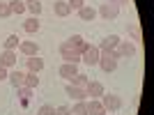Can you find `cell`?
I'll use <instances>...</instances> for the list:
<instances>
[{
	"instance_id": "obj_1",
	"label": "cell",
	"mask_w": 154,
	"mask_h": 115,
	"mask_svg": "<svg viewBox=\"0 0 154 115\" xmlns=\"http://www.w3.org/2000/svg\"><path fill=\"white\" fill-rule=\"evenodd\" d=\"M117 60H120V55H117L115 48H113V51H101V53H99V62H97V64L108 74V71H115L117 69Z\"/></svg>"
},
{
	"instance_id": "obj_2",
	"label": "cell",
	"mask_w": 154,
	"mask_h": 115,
	"mask_svg": "<svg viewBox=\"0 0 154 115\" xmlns=\"http://www.w3.org/2000/svg\"><path fill=\"white\" fill-rule=\"evenodd\" d=\"M60 55H62L64 62H71V64H78V62H81V53H78L69 42H62V44H60Z\"/></svg>"
},
{
	"instance_id": "obj_3",
	"label": "cell",
	"mask_w": 154,
	"mask_h": 115,
	"mask_svg": "<svg viewBox=\"0 0 154 115\" xmlns=\"http://www.w3.org/2000/svg\"><path fill=\"white\" fill-rule=\"evenodd\" d=\"M99 101H101V106L106 108V113H108V110H110V113H115V110L122 108V99H120L117 95H106V92H103Z\"/></svg>"
},
{
	"instance_id": "obj_4",
	"label": "cell",
	"mask_w": 154,
	"mask_h": 115,
	"mask_svg": "<svg viewBox=\"0 0 154 115\" xmlns=\"http://www.w3.org/2000/svg\"><path fill=\"white\" fill-rule=\"evenodd\" d=\"M99 48H97V46H92V44H88L83 48V53H81V60H83L85 64H88V67H94L97 62H99Z\"/></svg>"
},
{
	"instance_id": "obj_5",
	"label": "cell",
	"mask_w": 154,
	"mask_h": 115,
	"mask_svg": "<svg viewBox=\"0 0 154 115\" xmlns=\"http://www.w3.org/2000/svg\"><path fill=\"white\" fill-rule=\"evenodd\" d=\"M117 55L120 58H134L136 53H138V46L134 44V42H129V39H120V44H117Z\"/></svg>"
},
{
	"instance_id": "obj_6",
	"label": "cell",
	"mask_w": 154,
	"mask_h": 115,
	"mask_svg": "<svg viewBox=\"0 0 154 115\" xmlns=\"http://www.w3.org/2000/svg\"><path fill=\"white\" fill-rule=\"evenodd\" d=\"M97 14H99L103 21H115L117 16H120V7L110 5V2H103V5L97 9Z\"/></svg>"
},
{
	"instance_id": "obj_7",
	"label": "cell",
	"mask_w": 154,
	"mask_h": 115,
	"mask_svg": "<svg viewBox=\"0 0 154 115\" xmlns=\"http://www.w3.org/2000/svg\"><path fill=\"white\" fill-rule=\"evenodd\" d=\"M64 95H69L74 101H85V99H88V92H85L83 88H76V85H71V83L64 85Z\"/></svg>"
},
{
	"instance_id": "obj_8",
	"label": "cell",
	"mask_w": 154,
	"mask_h": 115,
	"mask_svg": "<svg viewBox=\"0 0 154 115\" xmlns=\"http://www.w3.org/2000/svg\"><path fill=\"white\" fill-rule=\"evenodd\" d=\"M0 67H5V69H14L16 67V51H2L0 53Z\"/></svg>"
},
{
	"instance_id": "obj_9",
	"label": "cell",
	"mask_w": 154,
	"mask_h": 115,
	"mask_svg": "<svg viewBox=\"0 0 154 115\" xmlns=\"http://www.w3.org/2000/svg\"><path fill=\"white\" fill-rule=\"evenodd\" d=\"M117 44H120V37L117 35H106V37L99 42V51H113V48H117Z\"/></svg>"
},
{
	"instance_id": "obj_10",
	"label": "cell",
	"mask_w": 154,
	"mask_h": 115,
	"mask_svg": "<svg viewBox=\"0 0 154 115\" xmlns=\"http://www.w3.org/2000/svg\"><path fill=\"white\" fill-rule=\"evenodd\" d=\"M85 92H88V97H92V99H101V95L106 92V90H103V83H99V81H90L88 88H85Z\"/></svg>"
},
{
	"instance_id": "obj_11",
	"label": "cell",
	"mask_w": 154,
	"mask_h": 115,
	"mask_svg": "<svg viewBox=\"0 0 154 115\" xmlns=\"http://www.w3.org/2000/svg\"><path fill=\"white\" fill-rule=\"evenodd\" d=\"M26 67H28V71H32V74H39V71L44 69V60L39 55H30V58H26Z\"/></svg>"
},
{
	"instance_id": "obj_12",
	"label": "cell",
	"mask_w": 154,
	"mask_h": 115,
	"mask_svg": "<svg viewBox=\"0 0 154 115\" xmlns=\"http://www.w3.org/2000/svg\"><path fill=\"white\" fill-rule=\"evenodd\" d=\"M58 74L62 78H67V81H71V78L78 74V64H71V62H62V67L58 69Z\"/></svg>"
},
{
	"instance_id": "obj_13",
	"label": "cell",
	"mask_w": 154,
	"mask_h": 115,
	"mask_svg": "<svg viewBox=\"0 0 154 115\" xmlns=\"http://www.w3.org/2000/svg\"><path fill=\"white\" fill-rule=\"evenodd\" d=\"M19 51L23 53L26 58L39 55V44H37V42H21V44H19Z\"/></svg>"
},
{
	"instance_id": "obj_14",
	"label": "cell",
	"mask_w": 154,
	"mask_h": 115,
	"mask_svg": "<svg viewBox=\"0 0 154 115\" xmlns=\"http://www.w3.org/2000/svg\"><path fill=\"white\" fill-rule=\"evenodd\" d=\"M7 81H9L14 88H21V85L26 83V71H21V69H12L9 74H7Z\"/></svg>"
},
{
	"instance_id": "obj_15",
	"label": "cell",
	"mask_w": 154,
	"mask_h": 115,
	"mask_svg": "<svg viewBox=\"0 0 154 115\" xmlns=\"http://www.w3.org/2000/svg\"><path fill=\"white\" fill-rule=\"evenodd\" d=\"M53 12H55V16L64 19V16L71 14V9H69V5H67V0H55V2H53Z\"/></svg>"
},
{
	"instance_id": "obj_16",
	"label": "cell",
	"mask_w": 154,
	"mask_h": 115,
	"mask_svg": "<svg viewBox=\"0 0 154 115\" xmlns=\"http://www.w3.org/2000/svg\"><path fill=\"white\" fill-rule=\"evenodd\" d=\"M88 115H106V108L101 106L99 99H92V101L88 104Z\"/></svg>"
},
{
	"instance_id": "obj_17",
	"label": "cell",
	"mask_w": 154,
	"mask_h": 115,
	"mask_svg": "<svg viewBox=\"0 0 154 115\" xmlns=\"http://www.w3.org/2000/svg\"><path fill=\"white\" fill-rule=\"evenodd\" d=\"M67 42H69V44L74 46V48H76L78 53H83V48H85V46H88V42H85V39L81 37V35H71V37L67 39Z\"/></svg>"
},
{
	"instance_id": "obj_18",
	"label": "cell",
	"mask_w": 154,
	"mask_h": 115,
	"mask_svg": "<svg viewBox=\"0 0 154 115\" xmlns=\"http://www.w3.org/2000/svg\"><path fill=\"white\" fill-rule=\"evenodd\" d=\"M26 2V12H30L32 16H39L42 14V2L39 0H23Z\"/></svg>"
},
{
	"instance_id": "obj_19",
	"label": "cell",
	"mask_w": 154,
	"mask_h": 115,
	"mask_svg": "<svg viewBox=\"0 0 154 115\" xmlns=\"http://www.w3.org/2000/svg\"><path fill=\"white\" fill-rule=\"evenodd\" d=\"M78 16H81L83 21H92L97 16V9H94V7H90V5H83L81 9H78Z\"/></svg>"
},
{
	"instance_id": "obj_20",
	"label": "cell",
	"mask_w": 154,
	"mask_h": 115,
	"mask_svg": "<svg viewBox=\"0 0 154 115\" xmlns=\"http://www.w3.org/2000/svg\"><path fill=\"white\" fill-rule=\"evenodd\" d=\"M23 30H26L28 35H35V32L39 30V21H37V16H30L28 21H23Z\"/></svg>"
},
{
	"instance_id": "obj_21",
	"label": "cell",
	"mask_w": 154,
	"mask_h": 115,
	"mask_svg": "<svg viewBox=\"0 0 154 115\" xmlns=\"http://www.w3.org/2000/svg\"><path fill=\"white\" fill-rule=\"evenodd\" d=\"M88 83H90V78L85 76V74H81V71H78L76 76L71 78V85H76V88H83V90L88 88Z\"/></svg>"
},
{
	"instance_id": "obj_22",
	"label": "cell",
	"mask_w": 154,
	"mask_h": 115,
	"mask_svg": "<svg viewBox=\"0 0 154 115\" xmlns=\"http://www.w3.org/2000/svg\"><path fill=\"white\" fill-rule=\"evenodd\" d=\"M9 5V12L12 14H23L26 12V2L23 0H12V2H7Z\"/></svg>"
},
{
	"instance_id": "obj_23",
	"label": "cell",
	"mask_w": 154,
	"mask_h": 115,
	"mask_svg": "<svg viewBox=\"0 0 154 115\" xmlns=\"http://www.w3.org/2000/svg\"><path fill=\"white\" fill-rule=\"evenodd\" d=\"M71 115H88V101H76L71 106Z\"/></svg>"
},
{
	"instance_id": "obj_24",
	"label": "cell",
	"mask_w": 154,
	"mask_h": 115,
	"mask_svg": "<svg viewBox=\"0 0 154 115\" xmlns=\"http://www.w3.org/2000/svg\"><path fill=\"white\" fill-rule=\"evenodd\" d=\"M23 85L30 88V90H35L39 85V76H37V74H32V71H28V74H26V83H23Z\"/></svg>"
},
{
	"instance_id": "obj_25",
	"label": "cell",
	"mask_w": 154,
	"mask_h": 115,
	"mask_svg": "<svg viewBox=\"0 0 154 115\" xmlns=\"http://www.w3.org/2000/svg\"><path fill=\"white\" fill-rule=\"evenodd\" d=\"M19 37H16V35H9V37L5 39V48L7 51H16V48H19Z\"/></svg>"
},
{
	"instance_id": "obj_26",
	"label": "cell",
	"mask_w": 154,
	"mask_h": 115,
	"mask_svg": "<svg viewBox=\"0 0 154 115\" xmlns=\"http://www.w3.org/2000/svg\"><path fill=\"white\" fill-rule=\"evenodd\" d=\"M129 32H131V37H134V39H143V30H140L138 23H131V26H129Z\"/></svg>"
},
{
	"instance_id": "obj_27",
	"label": "cell",
	"mask_w": 154,
	"mask_h": 115,
	"mask_svg": "<svg viewBox=\"0 0 154 115\" xmlns=\"http://www.w3.org/2000/svg\"><path fill=\"white\" fill-rule=\"evenodd\" d=\"M16 90H19V95H21V99H23V104H28V99L32 97V90L26 88V85H21V88H16Z\"/></svg>"
},
{
	"instance_id": "obj_28",
	"label": "cell",
	"mask_w": 154,
	"mask_h": 115,
	"mask_svg": "<svg viewBox=\"0 0 154 115\" xmlns=\"http://www.w3.org/2000/svg\"><path fill=\"white\" fill-rule=\"evenodd\" d=\"M37 115H55V108H53V106H48V104H44V106H39Z\"/></svg>"
},
{
	"instance_id": "obj_29",
	"label": "cell",
	"mask_w": 154,
	"mask_h": 115,
	"mask_svg": "<svg viewBox=\"0 0 154 115\" xmlns=\"http://www.w3.org/2000/svg\"><path fill=\"white\" fill-rule=\"evenodd\" d=\"M67 5H69V9L71 12H78V9H81V7L85 5L83 0H67Z\"/></svg>"
},
{
	"instance_id": "obj_30",
	"label": "cell",
	"mask_w": 154,
	"mask_h": 115,
	"mask_svg": "<svg viewBox=\"0 0 154 115\" xmlns=\"http://www.w3.org/2000/svg\"><path fill=\"white\" fill-rule=\"evenodd\" d=\"M12 12H9V5L7 2H0V19H9Z\"/></svg>"
},
{
	"instance_id": "obj_31",
	"label": "cell",
	"mask_w": 154,
	"mask_h": 115,
	"mask_svg": "<svg viewBox=\"0 0 154 115\" xmlns=\"http://www.w3.org/2000/svg\"><path fill=\"white\" fill-rule=\"evenodd\" d=\"M55 115H71V106H58Z\"/></svg>"
},
{
	"instance_id": "obj_32",
	"label": "cell",
	"mask_w": 154,
	"mask_h": 115,
	"mask_svg": "<svg viewBox=\"0 0 154 115\" xmlns=\"http://www.w3.org/2000/svg\"><path fill=\"white\" fill-rule=\"evenodd\" d=\"M110 5H115V7H122V5H127L129 0H108Z\"/></svg>"
},
{
	"instance_id": "obj_33",
	"label": "cell",
	"mask_w": 154,
	"mask_h": 115,
	"mask_svg": "<svg viewBox=\"0 0 154 115\" xmlns=\"http://www.w3.org/2000/svg\"><path fill=\"white\" fill-rule=\"evenodd\" d=\"M7 74H9V71H7L5 67H0V81H5V78H7Z\"/></svg>"
}]
</instances>
